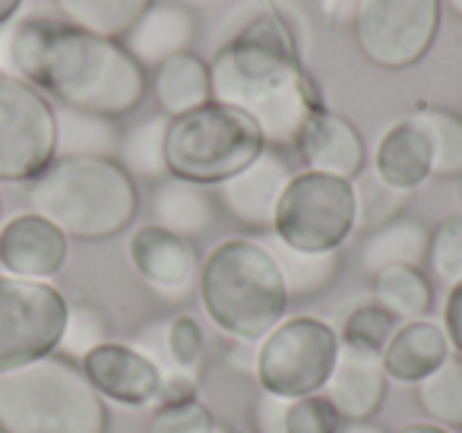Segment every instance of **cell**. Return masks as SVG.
I'll return each mask as SVG.
<instances>
[{"instance_id": "obj_1", "label": "cell", "mask_w": 462, "mask_h": 433, "mask_svg": "<svg viewBox=\"0 0 462 433\" xmlns=\"http://www.w3.org/2000/svg\"><path fill=\"white\" fill-rule=\"evenodd\" d=\"M209 89L212 102L251 117L273 149L291 146L304 121L323 108L295 29L276 10H257L218 48L209 64Z\"/></svg>"}, {"instance_id": "obj_2", "label": "cell", "mask_w": 462, "mask_h": 433, "mask_svg": "<svg viewBox=\"0 0 462 433\" xmlns=\"http://www.w3.org/2000/svg\"><path fill=\"white\" fill-rule=\"evenodd\" d=\"M7 64L60 108L127 117L146 98V70L115 39L83 32L58 16H29L7 35Z\"/></svg>"}, {"instance_id": "obj_3", "label": "cell", "mask_w": 462, "mask_h": 433, "mask_svg": "<svg viewBox=\"0 0 462 433\" xmlns=\"http://www.w3.org/2000/svg\"><path fill=\"white\" fill-rule=\"evenodd\" d=\"M197 294L222 336L260 345L289 310V288L263 241L225 237L199 260Z\"/></svg>"}, {"instance_id": "obj_4", "label": "cell", "mask_w": 462, "mask_h": 433, "mask_svg": "<svg viewBox=\"0 0 462 433\" xmlns=\"http://www.w3.org/2000/svg\"><path fill=\"white\" fill-rule=\"evenodd\" d=\"M29 206L73 241H108L134 225L140 190L117 159H54L29 180Z\"/></svg>"}, {"instance_id": "obj_5", "label": "cell", "mask_w": 462, "mask_h": 433, "mask_svg": "<svg viewBox=\"0 0 462 433\" xmlns=\"http://www.w3.org/2000/svg\"><path fill=\"white\" fill-rule=\"evenodd\" d=\"M108 420L83 367L58 351L0 373V433H108Z\"/></svg>"}, {"instance_id": "obj_6", "label": "cell", "mask_w": 462, "mask_h": 433, "mask_svg": "<svg viewBox=\"0 0 462 433\" xmlns=\"http://www.w3.org/2000/svg\"><path fill=\"white\" fill-rule=\"evenodd\" d=\"M263 149L266 140L251 117L228 105L209 102L168 121L165 165L174 178L212 190L251 165Z\"/></svg>"}, {"instance_id": "obj_7", "label": "cell", "mask_w": 462, "mask_h": 433, "mask_svg": "<svg viewBox=\"0 0 462 433\" xmlns=\"http://www.w3.org/2000/svg\"><path fill=\"white\" fill-rule=\"evenodd\" d=\"M358 228L355 180L298 171L279 199L273 231L279 244L304 253H336Z\"/></svg>"}, {"instance_id": "obj_8", "label": "cell", "mask_w": 462, "mask_h": 433, "mask_svg": "<svg viewBox=\"0 0 462 433\" xmlns=\"http://www.w3.org/2000/svg\"><path fill=\"white\" fill-rule=\"evenodd\" d=\"M339 332L320 317H285L254 355L260 392L279 399L320 395L339 357Z\"/></svg>"}, {"instance_id": "obj_9", "label": "cell", "mask_w": 462, "mask_h": 433, "mask_svg": "<svg viewBox=\"0 0 462 433\" xmlns=\"http://www.w3.org/2000/svg\"><path fill=\"white\" fill-rule=\"evenodd\" d=\"M440 14V0H358L352 16L355 45L380 70H409L434 48Z\"/></svg>"}, {"instance_id": "obj_10", "label": "cell", "mask_w": 462, "mask_h": 433, "mask_svg": "<svg viewBox=\"0 0 462 433\" xmlns=\"http://www.w3.org/2000/svg\"><path fill=\"white\" fill-rule=\"evenodd\" d=\"M67 313V298L48 281L0 275V373L54 355Z\"/></svg>"}, {"instance_id": "obj_11", "label": "cell", "mask_w": 462, "mask_h": 433, "mask_svg": "<svg viewBox=\"0 0 462 433\" xmlns=\"http://www.w3.org/2000/svg\"><path fill=\"white\" fill-rule=\"evenodd\" d=\"M58 159L54 105L26 79L0 73V180H35Z\"/></svg>"}, {"instance_id": "obj_12", "label": "cell", "mask_w": 462, "mask_h": 433, "mask_svg": "<svg viewBox=\"0 0 462 433\" xmlns=\"http://www.w3.org/2000/svg\"><path fill=\"white\" fill-rule=\"evenodd\" d=\"M291 178H295V171H291L282 149L266 146L263 152H260L247 168H241L235 178L212 187V193H216L218 209L228 212L241 228L273 231V218H276L279 199H282V193Z\"/></svg>"}, {"instance_id": "obj_13", "label": "cell", "mask_w": 462, "mask_h": 433, "mask_svg": "<svg viewBox=\"0 0 462 433\" xmlns=\"http://www.w3.org/2000/svg\"><path fill=\"white\" fill-rule=\"evenodd\" d=\"M89 386L98 395L124 408H149L159 405L162 395V370L149 355L127 342H102L79 361Z\"/></svg>"}, {"instance_id": "obj_14", "label": "cell", "mask_w": 462, "mask_h": 433, "mask_svg": "<svg viewBox=\"0 0 462 433\" xmlns=\"http://www.w3.org/2000/svg\"><path fill=\"white\" fill-rule=\"evenodd\" d=\"M127 256L134 272L165 300H184L197 288L199 253L193 241L171 235L159 225H140L127 241Z\"/></svg>"}, {"instance_id": "obj_15", "label": "cell", "mask_w": 462, "mask_h": 433, "mask_svg": "<svg viewBox=\"0 0 462 433\" xmlns=\"http://www.w3.org/2000/svg\"><path fill=\"white\" fill-rule=\"evenodd\" d=\"M291 149H295L304 171L358 180L367 168V143L361 136V130L348 117L336 115L329 108L314 111L304 121Z\"/></svg>"}, {"instance_id": "obj_16", "label": "cell", "mask_w": 462, "mask_h": 433, "mask_svg": "<svg viewBox=\"0 0 462 433\" xmlns=\"http://www.w3.org/2000/svg\"><path fill=\"white\" fill-rule=\"evenodd\" d=\"M70 237L35 212H20L0 228V269L16 279L48 281L67 263Z\"/></svg>"}, {"instance_id": "obj_17", "label": "cell", "mask_w": 462, "mask_h": 433, "mask_svg": "<svg viewBox=\"0 0 462 433\" xmlns=\"http://www.w3.org/2000/svg\"><path fill=\"white\" fill-rule=\"evenodd\" d=\"M386 389H390V380L380 367V357L339 348L336 367L320 395L342 420H374V414L386 401Z\"/></svg>"}, {"instance_id": "obj_18", "label": "cell", "mask_w": 462, "mask_h": 433, "mask_svg": "<svg viewBox=\"0 0 462 433\" xmlns=\"http://www.w3.org/2000/svg\"><path fill=\"white\" fill-rule=\"evenodd\" d=\"M193 41H197L193 10H187L184 4H174V0H155L136 20V26L124 35L121 45L146 70V67H162L165 60L190 51Z\"/></svg>"}, {"instance_id": "obj_19", "label": "cell", "mask_w": 462, "mask_h": 433, "mask_svg": "<svg viewBox=\"0 0 462 433\" xmlns=\"http://www.w3.org/2000/svg\"><path fill=\"white\" fill-rule=\"evenodd\" d=\"M449 355H453V348H449V338L440 323H434V319H411V323H402L393 332L390 345L380 355V367H383L390 382L418 386Z\"/></svg>"}, {"instance_id": "obj_20", "label": "cell", "mask_w": 462, "mask_h": 433, "mask_svg": "<svg viewBox=\"0 0 462 433\" xmlns=\"http://www.w3.org/2000/svg\"><path fill=\"white\" fill-rule=\"evenodd\" d=\"M374 178L399 193L418 190L430 178V143L411 115L383 130L374 149Z\"/></svg>"}, {"instance_id": "obj_21", "label": "cell", "mask_w": 462, "mask_h": 433, "mask_svg": "<svg viewBox=\"0 0 462 433\" xmlns=\"http://www.w3.org/2000/svg\"><path fill=\"white\" fill-rule=\"evenodd\" d=\"M149 209H152V225L184 237V241H197V237L209 235L218 216L216 193L209 187L190 184V180H180L174 174L155 184Z\"/></svg>"}, {"instance_id": "obj_22", "label": "cell", "mask_w": 462, "mask_h": 433, "mask_svg": "<svg viewBox=\"0 0 462 433\" xmlns=\"http://www.w3.org/2000/svg\"><path fill=\"white\" fill-rule=\"evenodd\" d=\"M136 348L159 364L162 376L178 373V376L197 380L199 367H203V357H206V336L190 313H174L171 319H165V323L143 332Z\"/></svg>"}, {"instance_id": "obj_23", "label": "cell", "mask_w": 462, "mask_h": 433, "mask_svg": "<svg viewBox=\"0 0 462 433\" xmlns=\"http://www.w3.org/2000/svg\"><path fill=\"white\" fill-rule=\"evenodd\" d=\"M430 228L411 216H396L393 222L367 231L361 241V266L365 272L377 275L390 266H415L428 260Z\"/></svg>"}, {"instance_id": "obj_24", "label": "cell", "mask_w": 462, "mask_h": 433, "mask_svg": "<svg viewBox=\"0 0 462 433\" xmlns=\"http://www.w3.org/2000/svg\"><path fill=\"white\" fill-rule=\"evenodd\" d=\"M152 92H155V102H159L162 115H165L168 121L190 115V111L212 102L209 64L193 51L178 54V58L155 67Z\"/></svg>"}, {"instance_id": "obj_25", "label": "cell", "mask_w": 462, "mask_h": 433, "mask_svg": "<svg viewBox=\"0 0 462 433\" xmlns=\"http://www.w3.org/2000/svg\"><path fill=\"white\" fill-rule=\"evenodd\" d=\"M58 117V159H117L121 127L102 115L54 108Z\"/></svg>"}, {"instance_id": "obj_26", "label": "cell", "mask_w": 462, "mask_h": 433, "mask_svg": "<svg viewBox=\"0 0 462 433\" xmlns=\"http://www.w3.org/2000/svg\"><path fill=\"white\" fill-rule=\"evenodd\" d=\"M374 279V304L383 307L396 323H411V319H428L434 307V288L428 275L415 266H390L380 269Z\"/></svg>"}, {"instance_id": "obj_27", "label": "cell", "mask_w": 462, "mask_h": 433, "mask_svg": "<svg viewBox=\"0 0 462 433\" xmlns=\"http://www.w3.org/2000/svg\"><path fill=\"white\" fill-rule=\"evenodd\" d=\"M60 20L83 32L121 41L155 0H54Z\"/></svg>"}, {"instance_id": "obj_28", "label": "cell", "mask_w": 462, "mask_h": 433, "mask_svg": "<svg viewBox=\"0 0 462 433\" xmlns=\"http://www.w3.org/2000/svg\"><path fill=\"white\" fill-rule=\"evenodd\" d=\"M165 136H168V117L152 115L143 117L130 130L121 134V146H117V161L130 178L155 180L168 178L165 165Z\"/></svg>"}, {"instance_id": "obj_29", "label": "cell", "mask_w": 462, "mask_h": 433, "mask_svg": "<svg viewBox=\"0 0 462 433\" xmlns=\"http://www.w3.org/2000/svg\"><path fill=\"white\" fill-rule=\"evenodd\" d=\"M263 244L270 247L273 260H276L279 272H282L289 298H310V294L327 291L342 269L339 250L336 253H304V250H291L285 244H279L276 237H270Z\"/></svg>"}, {"instance_id": "obj_30", "label": "cell", "mask_w": 462, "mask_h": 433, "mask_svg": "<svg viewBox=\"0 0 462 433\" xmlns=\"http://www.w3.org/2000/svg\"><path fill=\"white\" fill-rule=\"evenodd\" d=\"M411 121L430 143V178H462V117L447 108H418Z\"/></svg>"}, {"instance_id": "obj_31", "label": "cell", "mask_w": 462, "mask_h": 433, "mask_svg": "<svg viewBox=\"0 0 462 433\" xmlns=\"http://www.w3.org/2000/svg\"><path fill=\"white\" fill-rule=\"evenodd\" d=\"M415 395L428 420L447 430H462V357L449 355L428 380L418 382Z\"/></svg>"}, {"instance_id": "obj_32", "label": "cell", "mask_w": 462, "mask_h": 433, "mask_svg": "<svg viewBox=\"0 0 462 433\" xmlns=\"http://www.w3.org/2000/svg\"><path fill=\"white\" fill-rule=\"evenodd\" d=\"M396 329H399L396 317H390L380 304H361L342 319L339 342H342V348L380 357Z\"/></svg>"}, {"instance_id": "obj_33", "label": "cell", "mask_w": 462, "mask_h": 433, "mask_svg": "<svg viewBox=\"0 0 462 433\" xmlns=\"http://www.w3.org/2000/svg\"><path fill=\"white\" fill-rule=\"evenodd\" d=\"M428 269L443 288H456L462 281V216H447L437 228H430Z\"/></svg>"}, {"instance_id": "obj_34", "label": "cell", "mask_w": 462, "mask_h": 433, "mask_svg": "<svg viewBox=\"0 0 462 433\" xmlns=\"http://www.w3.org/2000/svg\"><path fill=\"white\" fill-rule=\"evenodd\" d=\"M102 342H108V323H105L102 313L89 304H73L70 313H67V326H64V336H60L58 355L79 364Z\"/></svg>"}, {"instance_id": "obj_35", "label": "cell", "mask_w": 462, "mask_h": 433, "mask_svg": "<svg viewBox=\"0 0 462 433\" xmlns=\"http://www.w3.org/2000/svg\"><path fill=\"white\" fill-rule=\"evenodd\" d=\"M355 197H358V225L367 231L380 228V225L393 222L396 216H402V206L409 199V193L390 190L383 180H377L374 174H361L355 180Z\"/></svg>"}, {"instance_id": "obj_36", "label": "cell", "mask_w": 462, "mask_h": 433, "mask_svg": "<svg viewBox=\"0 0 462 433\" xmlns=\"http://www.w3.org/2000/svg\"><path fill=\"white\" fill-rule=\"evenodd\" d=\"M212 424H216L212 411L193 395V399L155 405V414L149 418L146 433H209Z\"/></svg>"}, {"instance_id": "obj_37", "label": "cell", "mask_w": 462, "mask_h": 433, "mask_svg": "<svg viewBox=\"0 0 462 433\" xmlns=\"http://www.w3.org/2000/svg\"><path fill=\"white\" fill-rule=\"evenodd\" d=\"M285 433H336L342 418L333 411L323 395H308V399H289L282 414Z\"/></svg>"}, {"instance_id": "obj_38", "label": "cell", "mask_w": 462, "mask_h": 433, "mask_svg": "<svg viewBox=\"0 0 462 433\" xmlns=\"http://www.w3.org/2000/svg\"><path fill=\"white\" fill-rule=\"evenodd\" d=\"M443 332H447L453 355L462 357V281L449 288L447 300H443Z\"/></svg>"}, {"instance_id": "obj_39", "label": "cell", "mask_w": 462, "mask_h": 433, "mask_svg": "<svg viewBox=\"0 0 462 433\" xmlns=\"http://www.w3.org/2000/svg\"><path fill=\"white\" fill-rule=\"evenodd\" d=\"M336 433H390V430L380 427L377 420H342Z\"/></svg>"}, {"instance_id": "obj_40", "label": "cell", "mask_w": 462, "mask_h": 433, "mask_svg": "<svg viewBox=\"0 0 462 433\" xmlns=\"http://www.w3.org/2000/svg\"><path fill=\"white\" fill-rule=\"evenodd\" d=\"M396 433H453V430H447V427L434 424V420H411V424L399 427Z\"/></svg>"}, {"instance_id": "obj_41", "label": "cell", "mask_w": 462, "mask_h": 433, "mask_svg": "<svg viewBox=\"0 0 462 433\" xmlns=\"http://www.w3.org/2000/svg\"><path fill=\"white\" fill-rule=\"evenodd\" d=\"M23 0H0V26H7L16 14H20Z\"/></svg>"}, {"instance_id": "obj_42", "label": "cell", "mask_w": 462, "mask_h": 433, "mask_svg": "<svg viewBox=\"0 0 462 433\" xmlns=\"http://www.w3.org/2000/svg\"><path fill=\"white\" fill-rule=\"evenodd\" d=\"M440 4L456 16V20H462V0H440Z\"/></svg>"}, {"instance_id": "obj_43", "label": "cell", "mask_w": 462, "mask_h": 433, "mask_svg": "<svg viewBox=\"0 0 462 433\" xmlns=\"http://www.w3.org/2000/svg\"><path fill=\"white\" fill-rule=\"evenodd\" d=\"M209 433H235V430H231L228 424H218V420H216V424H212V430H209Z\"/></svg>"}, {"instance_id": "obj_44", "label": "cell", "mask_w": 462, "mask_h": 433, "mask_svg": "<svg viewBox=\"0 0 462 433\" xmlns=\"http://www.w3.org/2000/svg\"><path fill=\"white\" fill-rule=\"evenodd\" d=\"M456 203H459V216H462V178L456 180Z\"/></svg>"}, {"instance_id": "obj_45", "label": "cell", "mask_w": 462, "mask_h": 433, "mask_svg": "<svg viewBox=\"0 0 462 433\" xmlns=\"http://www.w3.org/2000/svg\"><path fill=\"white\" fill-rule=\"evenodd\" d=\"M0 216H4V199H0Z\"/></svg>"}]
</instances>
